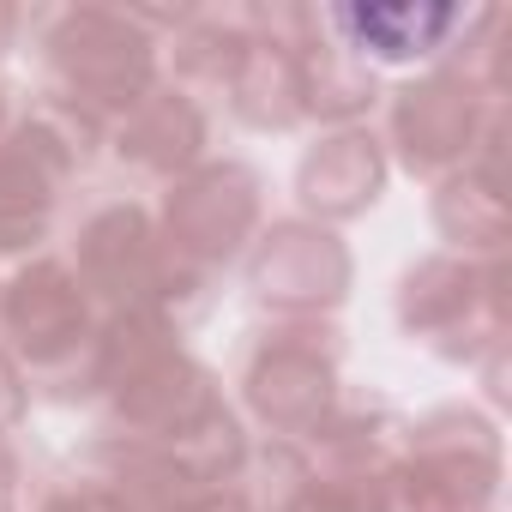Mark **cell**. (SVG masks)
I'll list each match as a JSON object with an SVG mask.
<instances>
[{"instance_id": "obj_1", "label": "cell", "mask_w": 512, "mask_h": 512, "mask_svg": "<svg viewBox=\"0 0 512 512\" xmlns=\"http://www.w3.org/2000/svg\"><path fill=\"white\" fill-rule=\"evenodd\" d=\"M79 290H85V284H79L61 260H37L31 272H19V278L7 284V296H0V326H7L13 350L31 356V368H37L61 398L97 386V380L79 368V344H85V350L97 344V338H91V308H85Z\"/></svg>"}, {"instance_id": "obj_4", "label": "cell", "mask_w": 512, "mask_h": 512, "mask_svg": "<svg viewBox=\"0 0 512 512\" xmlns=\"http://www.w3.org/2000/svg\"><path fill=\"white\" fill-rule=\"evenodd\" d=\"M247 398L278 434H314L332 404V356H320V344H296L290 332L266 338L247 368Z\"/></svg>"}, {"instance_id": "obj_5", "label": "cell", "mask_w": 512, "mask_h": 512, "mask_svg": "<svg viewBox=\"0 0 512 512\" xmlns=\"http://www.w3.org/2000/svg\"><path fill=\"white\" fill-rule=\"evenodd\" d=\"M380 193V151L374 139H332L302 163V199L326 217H350L362 205H374Z\"/></svg>"}, {"instance_id": "obj_3", "label": "cell", "mask_w": 512, "mask_h": 512, "mask_svg": "<svg viewBox=\"0 0 512 512\" xmlns=\"http://www.w3.org/2000/svg\"><path fill=\"white\" fill-rule=\"evenodd\" d=\"M344 284H350V260L326 229L278 223L260 247V260H253V290L278 308H296V314L332 308L344 296Z\"/></svg>"}, {"instance_id": "obj_6", "label": "cell", "mask_w": 512, "mask_h": 512, "mask_svg": "<svg viewBox=\"0 0 512 512\" xmlns=\"http://www.w3.org/2000/svg\"><path fill=\"white\" fill-rule=\"evenodd\" d=\"M290 512H374V482H368V494L350 488L344 476H332V482H302L296 500H290Z\"/></svg>"}, {"instance_id": "obj_2", "label": "cell", "mask_w": 512, "mask_h": 512, "mask_svg": "<svg viewBox=\"0 0 512 512\" xmlns=\"http://www.w3.org/2000/svg\"><path fill=\"white\" fill-rule=\"evenodd\" d=\"M253 217H260L253 175L247 169H205L169 193V241L163 247L187 272H205V266L235 260Z\"/></svg>"}, {"instance_id": "obj_7", "label": "cell", "mask_w": 512, "mask_h": 512, "mask_svg": "<svg viewBox=\"0 0 512 512\" xmlns=\"http://www.w3.org/2000/svg\"><path fill=\"white\" fill-rule=\"evenodd\" d=\"M13 482H19V458L0 440V512H13Z\"/></svg>"}]
</instances>
